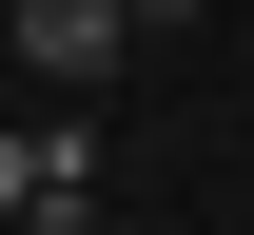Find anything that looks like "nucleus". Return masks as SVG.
Instances as JSON below:
<instances>
[{
    "label": "nucleus",
    "mask_w": 254,
    "mask_h": 235,
    "mask_svg": "<svg viewBox=\"0 0 254 235\" xmlns=\"http://www.w3.org/2000/svg\"><path fill=\"white\" fill-rule=\"evenodd\" d=\"M0 59L59 78V98H98V78L137 59V0H0Z\"/></svg>",
    "instance_id": "nucleus-1"
},
{
    "label": "nucleus",
    "mask_w": 254,
    "mask_h": 235,
    "mask_svg": "<svg viewBox=\"0 0 254 235\" xmlns=\"http://www.w3.org/2000/svg\"><path fill=\"white\" fill-rule=\"evenodd\" d=\"M39 196H98V137H78V118H39V137H0V216H39Z\"/></svg>",
    "instance_id": "nucleus-2"
},
{
    "label": "nucleus",
    "mask_w": 254,
    "mask_h": 235,
    "mask_svg": "<svg viewBox=\"0 0 254 235\" xmlns=\"http://www.w3.org/2000/svg\"><path fill=\"white\" fill-rule=\"evenodd\" d=\"M0 235H98V216H78V196H39V216H0Z\"/></svg>",
    "instance_id": "nucleus-3"
},
{
    "label": "nucleus",
    "mask_w": 254,
    "mask_h": 235,
    "mask_svg": "<svg viewBox=\"0 0 254 235\" xmlns=\"http://www.w3.org/2000/svg\"><path fill=\"white\" fill-rule=\"evenodd\" d=\"M157 20H195V0H137V39H157Z\"/></svg>",
    "instance_id": "nucleus-4"
}]
</instances>
